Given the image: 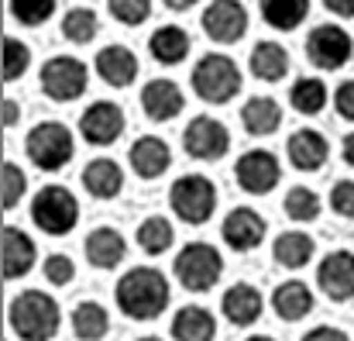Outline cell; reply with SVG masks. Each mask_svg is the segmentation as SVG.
Returning a JSON list of instances; mask_svg holds the SVG:
<instances>
[{
  "mask_svg": "<svg viewBox=\"0 0 354 341\" xmlns=\"http://www.w3.org/2000/svg\"><path fill=\"white\" fill-rule=\"evenodd\" d=\"M80 180H83V190L90 197H97V200H114V197H120V190H124V169H120L114 159H107V155L90 159L83 166V176Z\"/></svg>",
  "mask_w": 354,
  "mask_h": 341,
  "instance_id": "7402d4cb",
  "label": "cell"
},
{
  "mask_svg": "<svg viewBox=\"0 0 354 341\" xmlns=\"http://www.w3.org/2000/svg\"><path fill=\"white\" fill-rule=\"evenodd\" d=\"M127 162H131V169H134L141 180H158V176H165L169 166H172L169 141L158 138V134H141V138L131 141Z\"/></svg>",
  "mask_w": 354,
  "mask_h": 341,
  "instance_id": "e0dca14e",
  "label": "cell"
},
{
  "mask_svg": "<svg viewBox=\"0 0 354 341\" xmlns=\"http://www.w3.org/2000/svg\"><path fill=\"white\" fill-rule=\"evenodd\" d=\"M234 180L244 193L268 197L279 186V180H282V166H279V159L268 148H254V152H244L234 162Z\"/></svg>",
  "mask_w": 354,
  "mask_h": 341,
  "instance_id": "8fae6325",
  "label": "cell"
},
{
  "mask_svg": "<svg viewBox=\"0 0 354 341\" xmlns=\"http://www.w3.org/2000/svg\"><path fill=\"white\" fill-rule=\"evenodd\" d=\"M38 248L35 238L21 227H3V279H21L35 269Z\"/></svg>",
  "mask_w": 354,
  "mask_h": 341,
  "instance_id": "603a6c76",
  "label": "cell"
},
{
  "mask_svg": "<svg viewBox=\"0 0 354 341\" xmlns=\"http://www.w3.org/2000/svg\"><path fill=\"white\" fill-rule=\"evenodd\" d=\"M299 341H351V338H348V331H341V328L320 324V328H310V331H306Z\"/></svg>",
  "mask_w": 354,
  "mask_h": 341,
  "instance_id": "7bdbcfd3",
  "label": "cell"
},
{
  "mask_svg": "<svg viewBox=\"0 0 354 341\" xmlns=\"http://www.w3.org/2000/svg\"><path fill=\"white\" fill-rule=\"evenodd\" d=\"M330 211L337 218H348L354 221V180H337L330 186Z\"/></svg>",
  "mask_w": 354,
  "mask_h": 341,
  "instance_id": "60d3db41",
  "label": "cell"
},
{
  "mask_svg": "<svg viewBox=\"0 0 354 341\" xmlns=\"http://www.w3.org/2000/svg\"><path fill=\"white\" fill-rule=\"evenodd\" d=\"M341 159L354 169V131H348V134H344V141H341Z\"/></svg>",
  "mask_w": 354,
  "mask_h": 341,
  "instance_id": "bcb514c9",
  "label": "cell"
},
{
  "mask_svg": "<svg viewBox=\"0 0 354 341\" xmlns=\"http://www.w3.org/2000/svg\"><path fill=\"white\" fill-rule=\"evenodd\" d=\"M317 286L334 304L354 300V252L351 248H337V252H327L324 255V262L317 265Z\"/></svg>",
  "mask_w": 354,
  "mask_h": 341,
  "instance_id": "4fadbf2b",
  "label": "cell"
},
{
  "mask_svg": "<svg viewBox=\"0 0 354 341\" xmlns=\"http://www.w3.org/2000/svg\"><path fill=\"white\" fill-rule=\"evenodd\" d=\"M24 152L41 173H59L76 155V138L62 121H41L24 134Z\"/></svg>",
  "mask_w": 354,
  "mask_h": 341,
  "instance_id": "277c9868",
  "label": "cell"
},
{
  "mask_svg": "<svg viewBox=\"0 0 354 341\" xmlns=\"http://www.w3.org/2000/svg\"><path fill=\"white\" fill-rule=\"evenodd\" d=\"M83 252H86V262L93 269H118L120 262H124V255H127V241H124V234H120L118 227L100 225L86 234Z\"/></svg>",
  "mask_w": 354,
  "mask_h": 341,
  "instance_id": "ffe728a7",
  "label": "cell"
},
{
  "mask_svg": "<svg viewBox=\"0 0 354 341\" xmlns=\"http://www.w3.org/2000/svg\"><path fill=\"white\" fill-rule=\"evenodd\" d=\"M282 207H286V218L296 221V225H310V221H317L320 211H324L320 193H313L310 186H292V190L286 193Z\"/></svg>",
  "mask_w": 354,
  "mask_h": 341,
  "instance_id": "e575fe53",
  "label": "cell"
},
{
  "mask_svg": "<svg viewBox=\"0 0 354 341\" xmlns=\"http://www.w3.org/2000/svg\"><path fill=\"white\" fill-rule=\"evenodd\" d=\"M224 276V255L210 241H189L176 255V279L189 293H207Z\"/></svg>",
  "mask_w": 354,
  "mask_h": 341,
  "instance_id": "5b68a950",
  "label": "cell"
},
{
  "mask_svg": "<svg viewBox=\"0 0 354 341\" xmlns=\"http://www.w3.org/2000/svg\"><path fill=\"white\" fill-rule=\"evenodd\" d=\"M7 321H10V331L21 341H52L59 335L62 311H59L55 297H48L45 290H24L10 300Z\"/></svg>",
  "mask_w": 354,
  "mask_h": 341,
  "instance_id": "7a4b0ae2",
  "label": "cell"
},
{
  "mask_svg": "<svg viewBox=\"0 0 354 341\" xmlns=\"http://www.w3.org/2000/svg\"><path fill=\"white\" fill-rule=\"evenodd\" d=\"M286 155H289V166H292V169H299V173H317V169H324L327 159H330V141H327V134L317 131V128H299V131L289 134Z\"/></svg>",
  "mask_w": 354,
  "mask_h": 341,
  "instance_id": "9a60e30c",
  "label": "cell"
},
{
  "mask_svg": "<svg viewBox=\"0 0 354 341\" xmlns=\"http://www.w3.org/2000/svg\"><path fill=\"white\" fill-rule=\"evenodd\" d=\"M93 69H97V76L107 83V87H114V90H124V87H131L134 80H138V55L127 49V45H104L100 52H97V59H93Z\"/></svg>",
  "mask_w": 354,
  "mask_h": 341,
  "instance_id": "ac0fdd59",
  "label": "cell"
},
{
  "mask_svg": "<svg viewBox=\"0 0 354 341\" xmlns=\"http://www.w3.org/2000/svg\"><path fill=\"white\" fill-rule=\"evenodd\" d=\"M172 338L176 341H214L217 338V321L207 307L186 304L172 317Z\"/></svg>",
  "mask_w": 354,
  "mask_h": 341,
  "instance_id": "4316f807",
  "label": "cell"
},
{
  "mask_svg": "<svg viewBox=\"0 0 354 341\" xmlns=\"http://www.w3.org/2000/svg\"><path fill=\"white\" fill-rule=\"evenodd\" d=\"M334 111L341 114L344 121H354V80L337 83V90H334Z\"/></svg>",
  "mask_w": 354,
  "mask_h": 341,
  "instance_id": "b9f144b4",
  "label": "cell"
},
{
  "mask_svg": "<svg viewBox=\"0 0 354 341\" xmlns=\"http://www.w3.org/2000/svg\"><path fill=\"white\" fill-rule=\"evenodd\" d=\"M324 7L337 17H354V0H324Z\"/></svg>",
  "mask_w": 354,
  "mask_h": 341,
  "instance_id": "f6af8a7d",
  "label": "cell"
},
{
  "mask_svg": "<svg viewBox=\"0 0 354 341\" xmlns=\"http://www.w3.org/2000/svg\"><path fill=\"white\" fill-rule=\"evenodd\" d=\"M124 124H127V117H124V111L114 100H93L86 111L80 114V134L90 145H97V148L114 145L124 134Z\"/></svg>",
  "mask_w": 354,
  "mask_h": 341,
  "instance_id": "5bb4252c",
  "label": "cell"
},
{
  "mask_svg": "<svg viewBox=\"0 0 354 341\" xmlns=\"http://www.w3.org/2000/svg\"><path fill=\"white\" fill-rule=\"evenodd\" d=\"M203 31L217 45H234L248 35V7L241 0H210L203 10Z\"/></svg>",
  "mask_w": 354,
  "mask_h": 341,
  "instance_id": "7c38bea8",
  "label": "cell"
},
{
  "mask_svg": "<svg viewBox=\"0 0 354 341\" xmlns=\"http://www.w3.org/2000/svg\"><path fill=\"white\" fill-rule=\"evenodd\" d=\"M330 100L334 97H330V90H327V83L320 76H299L289 87V104H292V111L303 114V117H317Z\"/></svg>",
  "mask_w": 354,
  "mask_h": 341,
  "instance_id": "f546056e",
  "label": "cell"
},
{
  "mask_svg": "<svg viewBox=\"0 0 354 341\" xmlns=\"http://www.w3.org/2000/svg\"><path fill=\"white\" fill-rule=\"evenodd\" d=\"M62 35L73 42V45H90L97 35H100V17L93 7H73L66 10L62 17Z\"/></svg>",
  "mask_w": 354,
  "mask_h": 341,
  "instance_id": "836d02e7",
  "label": "cell"
},
{
  "mask_svg": "<svg viewBox=\"0 0 354 341\" xmlns=\"http://www.w3.org/2000/svg\"><path fill=\"white\" fill-rule=\"evenodd\" d=\"M241 124L251 138H268L279 131L282 124V107L275 97H248V104L241 107Z\"/></svg>",
  "mask_w": 354,
  "mask_h": 341,
  "instance_id": "83f0119b",
  "label": "cell"
},
{
  "mask_svg": "<svg viewBox=\"0 0 354 341\" xmlns=\"http://www.w3.org/2000/svg\"><path fill=\"white\" fill-rule=\"evenodd\" d=\"M41 272H45V279H48L52 286H69V283L76 279V262H73L69 255L52 252V255L41 262Z\"/></svg>",
  "mask_w": 354,
  "mask_h": 341,
  "instance_id": "ab89813d",
  "label": "cell"
},
{
  "mask_svg": "<svg viewBox=\"0 0 354 341\" xmlns=\"http://www.w3.org/2000/svg\"><path fill=\"white\" fill-rule=\"evenodd\" d=\"M221 311H224V317H227L234 328H251V324L261 317V311H265V297H261V290H254L251 283H234V286H227V293L221 297Z\"/></svg>",
  "mask_w": 354,
  "mask_h": 341,
  "instance_id": "44dd1931",
  "label": "cell"
},
{
  "mask_svg": "<svg viewBox=\"0 0 354 341\" xmlns=\"http://www.w3.org/2000/svg\"><path fill=\"white\" fill-rule=\"evenodd\" d=\"M107 10L124 28H141L151 17V0H107Z\"/></svg>",
  "mask_w": 354,
  "mask_h": 341,
  "instance_id": "f35d334b",
  "label": "cell"
},
{
  "mask_svg": "<svg viewBox=\"0 0 354 341\" xmlns=\"http://www.w3.org/2000/svg\"><path fill=\"white\" fill-rule=\"evenodd\" d=\"M251 76L261 83H282L289 76V49L279 42H254L251 55H248Z\"/></svg>",
  "mask_w": 354,
  "mask_h": 341,
  "instance_id": "484cf974",
  "label": "cell"
},
{
  "mask_svg": "<svg viewBox=\"0 0 354 341\" xmlns=\"http://www.w3.org/2000/svg\"><path fill=\"white\" fill-rule=\"evenodd\" d=\"M0 180H3L0 204H3V211H14V207L21 204L24 190H28V176H24V169H21L17 162H3V169H0Z\"/></svg>",
  "mask_w": 354,
  "mask_h": 341,
  "instance_id": "74e56055",
  "label": "cell"
},
{
  "mask_svg": "<svg viewBox=\"0 0 354 341\" xmlns=\"http://www.w3.org/2000/svg\"><path fill=\"white\" fill-rule=\"evenodd\" d=\"M118 311L131 321H155L169 311L172 290L165 272H158L155 265H134L118 279Z\"/></svg>",
  "mask_w": 354,
  "mask_h": 341,
  "instance_id": "6da1fadb",
  "label": "cell"
},
{
  "mask_svg": "<svg viewBox=\"0 0 354 341\" xmlns=\"http://www.w3.org/2000/svg\"><path fill=\"white\" fill-rule=\"evenodd\" d=\"M138 341H162V338H155V335H148V338H138Z\"/></svg>",
  "mask_w": 354,
  "mask_h": 341,
  "instance_id": "681fc988",
  "label": "cell"
},
{
  "mask_svg": "<svg viewBox=\"0 0 354 341\" xmlns=\"http://www.w3.org/2000/svg\"><path fill=\"white\" fill-rule=\"evenodd\" d=\"M221 234H224V241H227L231 252H254V248L265 241L268 225H265V218H261L254 207H234V211L224 218Z\"/></svg>",
  "mask_w": 354,
  "mask_h": 341,
  "instance_id": "2e32d148",
  "label": "cell"
},
{
  "mask_svg": "<svg viewBox=\"0 0 354 341\" xmlns=\"http://www.w3.org/2000/svg\"><path fill=\"white\" fill-rule=\"evenodd\" d=\"M183 148L189 159H200V162H217L227 155L231 148V131L224 121L210 117V114H200L186 124L183 131Z\"/></svg>",
  "mask_w": 354,
  "mask_h": 341,
  "instance_id": "9c48e42d",
  "label": "cell"
},
{
  "mask_svg": "<svg viewBox=\"0 0 354 341\" xmlns=\"http://www.w3.org/2000/svg\"><path fill=\"white\" fill-rule=\"evenodd\" d=\"M69 321H73V335L80 341H104L107 331H111V314L97 300H80L73 307V317Z\"/></svg>",
  "mask_w": 354,
  "mask_h": 341,
  "instance_id": "f1b7e54d",
  "label": "cell"
},
{
  "mask_svg": "<svg viewBox=\"0 0 354 341\" xmlns=\"http://www.w3.org/2000/svg\"><path fill=\"white\" fill-rule=\"evenodd\" d=\"M244 341H275V338H268V335H254V338H244Z\"/></svg>",
  "mask_w": 354,
  "mask_h": 341,
  "instance_id": "c3c4849f",
  "label": "cell"
},
{
  "mask_svg": "<svg viewBox=\"0 0 354 341\" xmlns=\"http://www.w3.org/2000/svg\"><path fill=\"white\" fill-rule=\"evenodd\" d=\"M189 49H193L189 31L179 28V24H162L148 38V52H151V59L158 66H179V62H186Z\"/></svg>",
  "mask_w": 354,
  "mask_h": 341,
  "instance_id": "d4e9b609",
  "label": "cell"
},
{
  "mask_svg": "<svg viewBox=\"0 0 354 341\" xmlns=\"http://www.w3.org/2000/svg\"><path fill=\"white\" fill-rule=\"evenodd\" d=\"M38 83H41V94L55 104H73L86 94L90 87V69L83 59L76 55H52L45 59L41 73H38Z\"/></svg>",
  "mask_w": 354,
  "mask_h": 341,
  "instance_id": "ba28073f",
  "label": "cell"
},
{
  "mask_svg": "<svg viewBox=\"0 0 354 341\" xmlns=\"http://www.w3.org/2000/svg\"><path fill=\"white\" fill-rule=\"evenodd\" d=\"M189 83H193V90H196L200 100L221 107V104H231L237 94H241L244 76H241V69H237V62L231 55L207 52V55L196 59V66L189 73Z\"/></svg>",
  "mask_w": 354,
  "mask_h": 341,
  "instance_id": "3957f363",
  "label": "cell"
},
{
  "mask_svg": "<svg viewBox=\"0 0 354 341\" xmlns=\"http://www.w3.org/2000/svg\"><path fill=\"white\" fill-rule=\"evenodd\" d=\"M0 117H3V128H14L21 121V104L14 97H3V107H0Z\"/></svg>",
  "mask_w": 354,
  "mask_h": 341,
  "instance_id": "ee69618b",
  "label": "cell"
},
{
  "mask_svg": "<svg viewBox=\"0 0 354 341\" xmlns=\"http://www.w3.org/2000/svg\"><path fill=\"white\" fill-rule=\"evenodd\" d=\"M351 55H354V42L341 24L327 21V24H317L306 35V59L317 69H341V66L351 62Z\"/></svg>",
  "mask_w": 354,
  "mask_h": 341,
  "instance_id": "30bf717a",
  "label": "cell"
},
{
  "mask_svg": "<svg viewBox=\"0 0 354 341\" xmlns=\"http://www.w3.org/2000/svg\"><path fill=\"white\" fill-rule=\"evenodd\" d=\"M169 10H189V7H196L200 0H162Z\"/></svg>",
  "mask_w": 354,
  "mask_h": 341,
  "instance_id": "7dc6e473",
  "label": "cell"
},
{
  "mask_svg": "<svg viewBox=\"0 0 354 341\" xmlns=\"http://www.w3.org/2000/svg\"><path fill=\"white\" fill-rule=\"evenodd\" d=\"M313 252H317V241L310 234H303V231H282L275 238V245H272V255H275V262L282 269H303V265H310Z\"/></svg>",
  "mask_w": 354,
  "mask_h": 341,
  "instance_id": "4dcf8cb0",
  "label": "cell"
},
{
  "mask_svg": "<svg viewBox=\"0 0 354 341\" xmlns=\"http://www.w3.org/2000/svg\"><path fill=\"white\" fill-rule=\"evenodd\" d=\"M55 14V0H10V17L24 28H41Z\"/></svg>",
  "mask_w": 354,
  "mask_h": 341,
  "instance_id": "8d00e7d4",
  "label": "cell"
},
{
  "mask_svg": "<svg viewBox=\"0 0 354 341\" xmlns=\"http://www.w3.org/2000/svg\"><path fill=\"white\" fill-rule=\"evenodd\" d=\"M272 311L279 321H303L310 311H313V290L303 283V279H286L272 290Z\"/></svg>",
  "mask_w": 354,
  "mask_h": 341,
  "instance_id": "cb8c5ba5",
  "label": "cell"
},
{
  "mask_svg": "<svg viewBox=\"0 0 354 341\" xmlns=\"http://www.w3.org/2000/svg\"><path fill=\"white\" fill-rule=\"evenodd\" d=\"M169 207L183 225H207L217 211V186L207 176L186 173L169 190Z\"/></svg>",
  "mask_w": 354,
  "mask_h": 341,
  "instance_id": "52a82bcc",
  "label": "cell"
},
{
  "mask_svg": "<svg viewBox=\"0 0 354 341\" xmlns=\"http://www.w3.org/2000/svg\"><path fill=\"white\" fill-rule=\"evenodd\" d=\"M176 241V231H172V221L155 214V218H145L138 225V245L145 255H165Z\"/></svg>",
  "mask_w": 354,
  "mask_h": 341,
  "instance_id": "d6a6232c",
  "label": "cell"
},
{
  "mask_svg": "<svg viewBox=\"0 0 354 341\" xmlns=\"http://www.w3.org/2000/svg\"><path fill=\"white\" fill-rule=\"evenodd\" d=\"M31 221L41 234H52V238H62L69 234L73 227L80 225V200L69 186H59V183H48L35 193L31 200Z\"/></svg>",
  "mask_w": 354,
  "mask_h": 341,
  "instance_id": "8992f818",
  "label": "cell"
},
{
  "mask_svg": "<svg viewBox=\"0 0 354 341\" xmlns=\"http://www.w3.org/2000/svg\"><path fill=\"white\" fill-rule=\"evenodd\" d=\"M28 69H31V49L21 38L7 35L3 38V83H17Z\"/></svg>",
  "mask_w": 354,
  "mask_h": 341,
  "instance_id": "d590c367",
  "label": "cell"
},
{
  "mask_svg": "<svg viewBox=\"0 0 354 341\" xmlns=\"http://www.w3.org/2000/svg\"><path fill=\"white\" fill-rule=\"evenodd\" d=\"M261 21L275 31H296L310 17V0H258Z\"/></svg>",
  "mask_w": 354,
  "mask_h": 341,
  "instance_id": "1f68e13d",
  "label": "cell"
},
{
  "mask_svg": "<svg viewBox=\"0 0 354 341\" xmlns=\"http://www.w3.org/2000/svg\"><path fill=\"white\" fill-rule=\"evenodd\" d=\"M183 107H186V97H183L179 83H172L165 76L145 83V90H141V111H145V117H151V121L162 124V121L179 117Z\"/></svg>",
  "mask_w": 354,
  "mask_h": 341,
  "instance_id": "d6986e66",
  "label": "cell"
}]
</instances>
